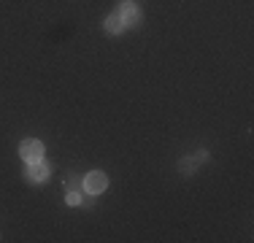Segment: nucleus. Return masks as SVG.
Masks as SVG:
<instances>
[{"instance_id":"obj_1","label":"nucleus","mask_w":254,"mask_h":243,"mask_svg":"<svg viewBox=\"0 0 254 243\" xmlns=\"http://www.w3.org/2000/svg\"><path fill=\"white\" fill-rule=\"evenodd\" d=\"M117 14L125 19V27H138L141 19H143L141 8L135 5V0H122V3H119V8H117Z\"/></svg>"},{"instance_id":"obj_2","label":"nucleus","mask_w":254,"mask_h":243,"mask_svg":"<svg viewBox=\"0 0 254 243\" xmlns=\"http://www.w3.org/2000/svg\"><path fill=\"white\" fill-rule=\"evenodd\" d=\"M19 154H22V160H27V162L41 160V157H44V143L35 141V138H25V141L19 143Z\"/></svg>"},{"instance_id":"obj_3","label":"nucleus","mask_w":254,"mask_h":243,"mask_svg":"<svg viewBox=\"0 0 254 243\" xmlns=\"http://www.w3.org/2000/svg\"><path fill=\"white\" fill-rule=\"evenodd\" d=\"M84 186H87V192L100 194L108 186V176L103 173V170H92V173H87V179H84Z\"/></svg>"},{"instance_id":"obj_4","label":"nucleus","mask_w":254,"mask_h":243,"mask_svg":"<svg viewBox=\"0 0 254 243\" xmlns=\"http://www.w3.org/2000/svg\"><path fill=\"white\" fill-rule=\"evenodd\" d=\"M27 179H30V181H35V184H41V181L49 179V165L44 162V157H41V160H33V162H30V168H27Z\"/></svg>"},{"instance_id":"obj_5","label":"nucleus","mask_w":254,"mask_h":243,"mask_svg":"<svg viewBox=\"0 0 254 243\" xmlns=\"http://www.w3.org/2000/svg\"><path fill=\"white\" fill-rule=\"evenodd\" d=\"M103 30H106L108 35H119L125 30V19L119 14H108L106 22H103Z\"/></svg>"},{"instance_id":"obj_6","label":"nucleus","mask_w":254,"mask_h":243,"mask_svg":"<svg viewBox=\"0 0 254 243\" xmlns=\"http://www.w3.org/2000/svg\"><path fill=\"white\" fill-rule=\"evenodd\" d=\"M179 173L187 176V179H190V176H195V173H197V162L192 160V157H184V160H179Z\"/></svg>"},{"instance_id":"obj_7","label":"nucleus","mask_w":254,"mask_h":243,"mask_svg":"<svg viewBox=\"0 0 254 243\" xmlns=\"http://www.w3.org/2000/svg\"><path fill=\"white\" fill-rule=\"evenodd\" d=\"M84 186V179H78V176H68V179H65V189L68 192H78Z\"/></svg>"},{"instance_id":"obj_8","label":"nucleus","mask_w":254,"mask_h":243,"mask_svg":"<svg viewBox=\"0 0 254 243\" xmlns=\"http://www.w3.org/2000/svg\"><path fill=\"white\" fill-rule=\"evenodd\" d=\"M192 160H195V162H208V151H205V149H197L195 154H192Z\"/></svg>"},{"instance_id":"obj_9","label":"nucleus","mask_w":254,"mask_h":243,"mask_svg":"<svg viewBox=\"0 0 254 243\" xmlns=\"http://www.w3.org/2000/svg\"><path fill=\"white\" fill-rule=\"evenodd\" d=\"M65 200H68L70 205H78V203H81V194H78V192H68V194H65Z\"/></svg>"},{"instance_id":"obj_10","label":"nucleus","mask_w":254,"mask_h":243,"mask_svg":"<svg viewBox=\"0 0 254 243\" xmlns=\"http://www.w3.org/2000/svg\"><path fill=\"white\" fill-rule=\"evenodd\" d=\"M81 203H84V205H92V192H87V194H84V197H81Z\"/></svg>"}]
</instances>
